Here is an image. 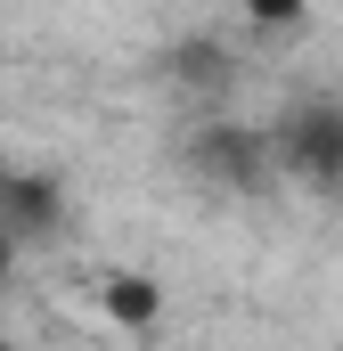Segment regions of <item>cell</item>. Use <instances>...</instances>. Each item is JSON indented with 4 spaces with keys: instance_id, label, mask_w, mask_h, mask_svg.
Returning a JSON list of instances; mask_svg holds the SVG:
<instances>
[{
    "instance_id": "obj_2",
    "label": "cell",
    "mask_w": 343,
    "mask_h": 351,
    "mask_svg": "<svg viewBox=\"0 0 343 351\" xmlns=\"http://www.w3.org/2000/svg\"><path fill=\"white\" fill-rule=\"evenodd\" d=\"M303 8H311V0H246V16L270 25V33H278V25H303Z\"/></svg>"
},
{
    "instance_id": "obj_1",
    "label": "cell",
    "mask_w": 343,
    "mask_h": 351,
    "mask_svg": "<svg viewBox=\"0 0 343 351\" xmlns=\"http://www.w3.org/2000/svg\"><path fill=\"white\" fill-rule=\"evenodd\" d=\"M106 311H115V319H156V286L123 269V278H106Z\"/></svg>"
}]
</instances>
